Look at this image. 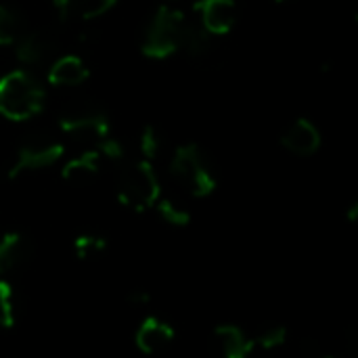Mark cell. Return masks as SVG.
<instances>
[{
    "mask_svg": "<svg viewBox=\"0 0 358 358\" xmlns=\"http://www.w3.org/2000/svg\"><path fill=\"white\" fill-rule=\"evenodd\" d=\"M23 34L19 15L4 2H0V46H13Z\"/></svg>",
    "mask_w": 358,
    "mask_h": 358,
    "instance_id": "ffe728a7",
    "label": "cell"
},
{
    "mask_svg": "<svg viewBox=\"0 0 358 358\" xmlns=\"http://www.w3.org/2000/svg\"><path fill=\"white\" fill-rule=\"evenodd\" d=\"M315 358H334V357H325V355H319V357H315Z\"/></svg>",
    "mask_w": 358,
    "mask_h": 358,
    "instance_id": "484cf974",
    "label": "cell"
},
{
    "mask_svg": "<svg viewBox=\"0 0 358 358\" xmlns=\"http://www.w3.org/2000/svg\"><path fill=\"white\" fill-rule=\"evenodd\" d=\"M21 317V298L8 279L0 277V329H13Z\"/></svg>",
    "mask_w": 358,
    "mask_h": 358,
    "instance_id": "2e32d148",
    "label": "cell"
},
{
    "mask_svg": "<svg viewBox=\"0 0 358 358\" xmlns=\"http://www.w3.org/2000/svg\"><path fill=\"white\" fill-rule=\"evenodd\" d=\"M277 2H283V0H277Z\"/></svg>",
    "mask_w": 358,
    "mask_h": 358,
    "instance_id": "4316f807",
    "label": "cell"
},
{
    "mask_svg": "<svg viewBox=\"0 0 358 358\" xmlns=\"http://www.w3.org/2000/svg\"><path fill=\"white\" fill-rule=\"evenodd\" d=\"M115 197L117 201L141 214L155 208L162 197V185L151 162H122L115 174Z\"/></svg>",
    "mask_w": 358,
    "mask_h": 358,
    "instance_id": "7a4b0ae2",
    "label": "cell"
},
{
    "mask_svg": "<svg viewBox=\"0 0 358 358\" xmlns=\"http://www.w3.org/2000/svg\"><path fill=\"white\" fill-rule=\"evenodd\" d=\"M59 15L67 21H88L105 15L117 0H52Z\"/></svg>",
    "mask_w": 358,
    "mask_h": 358,
    "instance_id": "9a60e30c",
    "label": "cell"
},
{
    "mask_svg": "<svg viewBox=\"0 0 358 358\" xmlns=\"http://www.w3.org/2000/svg\"><path fill=\"white\" fill-rule=\"evenodd\" d=\"M321 130L315 126V122H310L308 117H298L294 120L285 132L281 134V145L283 149H287L294 155L300 157H308L315 155L321 149Z\"/></svg>",
    "mask_w": 358,
    "mask_h": 358,
    "instance_id": "30bf717a",
    "label": "cell"
},
{
    "mask_svg": "<svg viewBox=\"0 0 358 358\" xmlns=\"http://www.w3.org/2000/svg\"><path fill=\"white\" fill-rule=\"evenodd\" d=\"M13 46L17 61L23 65L46 63V59L52 52V40L44 31H23Z\"/></svg>",
    "mask_w": 358,
    "mask_h": 358,
    "instance_id": "5bb4252c",
    "label": "cell"
},
{
    "mask_svg": "<svg viewBox=\"0 0 358 358\" xmlns=\"http://www.w3.org/2000/svg\"><path fill=\"white\" fill-rule=\"evenodd\" d=\"M287 336H289V331L283 325H264L252 340H254L256 348H262L264 352H271V350H277V348L285 346Z\"/></svg>",
    "mask_w": 358,
    "mask_h": 358,
    "instance_id": "44dd1931",
    "label": "cell"
},
{
    "mask_svg": "<svg viewBox=\"0 0 358 358\" xmlns=\"http://www.w3.org/2000/svg\"><path fill=\"white\" fill-rule=\"evenodd\" d=\"M155 212L159 214V218L166 224L178 227V229L191 224V218H193L189 208L185 203H180L178 199H174V197H159L157 203H155Z\"/></svg>",
    "mask_w": 358,
    "mask_h": 358,
    "instance_id": "ac0fdd59",
    "label": "cell"
},
{
    "mask_svg": "<svg viewBox=\"0 0 358 358\" xmlns=\"http://www.w3.org/2000/svg\"><path fill=\"white\" fill-rule=\"evenodd\" d=\"M59 130L80 145H92V149L109 136L111 124L105 111L92 105H76L61 113Z\"/></svg>",
    "mask_w": 358,
    "mask_h": 358,
    "instance_id": "5b68a950",
    "label": "cell"
},
{
    "mask_svg": "<svg viewBox=\"0 0 358 358\" xmlns=\"http://www.w3.org/2000/svg\"><path fill=\"white\" fill-rule=\"evenodd\" d=\"M94 149H96V153L101 155V159H107V162H113V164H122V162L126 159V149H124V145H122L117 138H113L111 134H109L107 138H103Z\"/></svg>",
    "mask_w": 358,
    "mask_h": 358,
    "instance_id": "603a6c76",
    "label": "cell"
},
{
    "mask_svg": "<svg viewBox=\"0 0 358 358\" xmlns=\"http://www.w3.org/2000/svg\"><path fill=\"white\" fill-rule=\"evenodd\" d=\"M63 155H65L63 143H59L55 138H46V136L29 138L17 147L10 164L6 166V178L15 180L27 172L46 170V168L55 166Z\"/></svg>",
    "mask_w": 358,
    "mask_h": 358,
    "instance_id": "8992f818",
    "label": "cell"
},
{
    "mask_svg": "<svg viewBox=\"0 0 358 358\" xmlns=\"http://www.w3.org/2000/svg\"><path fill=\"white\" fill-rule=\"evenodd\" d=\"M162 147H164L162 132L155 126H145L141 136H138V149H141L143 159L153 164V159L162 153Z\"/></svg>",
    "mask_w": 358,
    "mask_h": 358,
    "instance_id": "7402d4cb",
    "label": "cell"
},
{
    "mask_svg": "<svg viewBox=\"0 0 358 358\" xmlns=\"http://www.w3.org/2000/svg\"><path fill=\"white\" fill-rule=\"evenodd\" d=\"M174 340H176L174 327L153 315L145 317L134 331V346L138 348V352H143L147 357L168 350Z\"/></svg>",
    "mask_w": 358,
    "mask_h": 358,
    "instance_id": "9c48e42d",
    "label": "cell"
},
{
    "mask_svg": "<svg viewBox=\"0 0 358 358\" xmlns=\"http://www.w3.org/2000/svg\"><path fill=\"white\" fill-rule=\"evenodd\" d=\"M90 76V69L78 55H61L55 59L46 71V80L50 86L59 88H69V86H80L86 82Z\"/></svg>",
    "mask_w": 358,
    "mask_h": 358,
    "instance_id": "7c38bea8",
    "label": "cell"
},
{
    "mask_svg": "<svg viewBox=\"0 0 358 358\" xmlns=\"http://www.w3.org/2000/svg\"><path fill=\"white\" fill-rule=\"evenodd\" d=\"M46 103V90L27 69H13L0 78V115L8 122L36 117Z\"/></svg>",
    "mask_w": 358,
    "mask_h": 358,
    "instance_id": "6da1fadb",
    "label": "cell"
},
{
    "mask_svg": "<svg viewBox=\"0 0 358 358\" xmlns=\"http://www.w3.org/2000/svg\"><path fill=\"white\" fill-rule=\"evenodd\" d=\"M212 348L218 358H250L256 350L254 340L237 325H218L212 331Z\"/></svg>",
    "mask_w": 358,
    "mask_h": 358,
    "instance_id": "8fae6325",
    "label": "cell"
},
{
    "mask_svg": "<svg viewBox=\"0 0 358 358\" xmlns=\"http://www.w3.org/2000/svg\"><path fill=\"white\" fill-rule=\"evenodd\" d=\"M126 300H128V304H132V306H141V308H145V306H149V304H151V296H149V292H145V289H141V287H136V289L128 292Z\"/></svg>",
    "mask_w": 358,
    "mask_h": 358,
    "instance_id": "cb8c5ba5",
    "label": "cell"
},
{
    "mask_svg": "<svg viewBox=\"0 0 358 358\" xmlns=\"http://www.w3.org/2000/svg\"><path fill=\"white\" fill-rule=\"evenodd\" d=\"M99 172H101V155L96 153V149H86L63 164L61 178L71 187H86L94 182Z\"/></svg>",
    "mask_w": 358,
    "mask_h": 358,
    "instance_id": "4fadbf2b",
    "label": "cell"
},
{
    "mask_svg": "<svg viewBox=\"0 0 358 358\" xmlns=\"http://www.w3.org/2000/svg\"><path fill=\"white\" fill-rule=\"evenodd\" d=\"M36 254V245L29 235L21 231H8L0 237V277L6 279L23 271Z\"/></svg>",
    "mask_w": 358,
    "mask_h": 358,
    "instance_id": "ba28073f",
    "label": "cell"
},
{
    "mask_svg": "<svg viewBox=\"0 0 358 358\" xmlns=\"http://www.w3.org/2000/svg\"><path fill=\"white\" fill-rule=\"evenodd\" d=\"M170 174L193 197H208L218 187L216 168L210 155L197 143H185L174 149L170 159Z\"/></svg>",
    "mask_w": 358,
    "mask_h": 358,
    "instance_id": "3957f363",
    "label": "cell"
},
{
    "mask_svg": "<svg viewBox=\"0 0 358 358\" xmlns=\"http://www.w3.org/2000/svg\"><path fill=\"white\" fill-rule=\"evenodd\" d=\"M348 220H350V222H357L358 220V203H352V206L348 208Z\"/></svg>",
    "mask_w": 358,
    "mask_h": 358,
    "instance_id": "d4e9b609",
    "label": "cell"
},
{
    "mask_svg": "<svg viewBox=\"0 0 358 358\" xmlns=\"http://www.w3.org/2000/svg\"><path fill=\"white\" fill-rule=\"evenodd\" d=\"M193 10L199 17V25L210 36H227L239 17L235 0H195Z\"/></svg>",
    "mask_w": 358,
    "mask_h": 358,
    "instance_id": "52a82bcc",
    "label": "cell"
},
{
    "mask_svg": "<svg viewBox=\"0 0 358 358\" xmlns=\"http://www.w3.org/2000/svg\"><path fill=\"white\" fill-rule=\"evenodd\" d=\"M212 48V36L195 21H189L185 23V29H182V38H180V50H185L189 57H206Z\"/></svg>",
    "mask_w": 358,
    "mask_h": 358,
    "instance_id": "e0dca14e",
    "label": "cell"
},
{
    "mask_svg": "<svg viewBox=\"0 0 358 358\" xmlns=\"http://www.w3.org/2000/svg\"><path fill=\"white\" fill-rule=\"evenodd\" d=\"M187 17L182 10L172 6H159L151 21L147 23V29L143 34L141 50L147 59L164 61L180 50V38L185 29Z\"/></svg>",
    "mask_w": 358,
    "mask_h": 358,
    "instance_id": "277c9868",
    "label": "cell"
},
{
    "mask_svg": "<svg viewBox=\"0 0 358 358\" xmlns=\"http://www.w3.org/2000/svg\"><path fill=\"white\" fill-rule=\"evenodd\" d=\"M73 256L82 262L86 260H96L107 252V239L99 233H80L73 243Z\"/></svg>",
    "mask_w": 358,
    "mask_h": 358,
    "instance_id": "d6986e66",
    "label": "cell"
}]
</instances>
